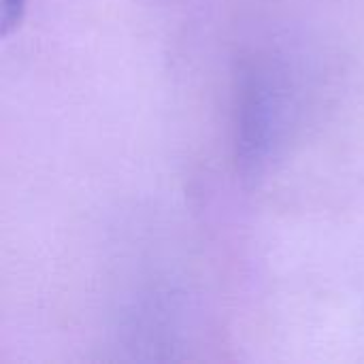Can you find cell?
<instances>
[{"mask_svg":"<svg viewBox=\"0 0 364 364\" xmlns=\"http://www.w3.org/2000/svg\"><path fill=\"white\" fill-rule=\"evenodd\" d=\"M23 0H2V28L9 30L21 13Z\"/></svg>","mask_w":364,"mask_h":364,"instance_id":"1","label":"cell"}]
</instances>
